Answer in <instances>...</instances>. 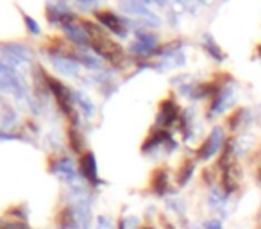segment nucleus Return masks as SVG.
I'll list each match as a JSON object with an SVG mask.
<instances>
[{"label": "nucleus", "mask_w": 261, "mask_h": 229, "mask_svg": "<svg viewBox=\"0 0 261 229\" xmlns=\"http://www.w3.org/2000/svg\"><path fill=\"white\" fill-rule=\"evenodd\" d=\"M81 26L86 33L90 45L100 58H104L106 61L113 63V65H122L125 59V52L100 26L90 22V20H81Z\"/></svg>", "instance_id": "nucleus-1"}, {"label": "nucleus", "mask_w": 261, "mask_h": 229, "mask_svg": "<svg viewBox=\"0 0 261 229\" xmlns=\"http://www.w3.org/2000/svg\"><path fill=\"white\" fill-rule=\"evenodd\" d=\"M224 143V131L220 128H215L211 131V135L204 140V143L200 145V149L197 150V158L202 161H207L210 158H213L218 152V149H222Z\"/></svg>", "instance_id": "nucleus-2"}, {"label": "nucleus", "mask_w": 261, "mask_h": 229, "mask_svg": "<svg viewBox=\"0 0 261 229\" xmlns=\"http://www.w3.org/2000/svg\"><path fill=\"white\" fill-rule=\"evenodd\" d=\"M45 81H47L50 91L54 93L56 100H58L59 109H61L63 113H66V115H72V104H70L68 90H66V88L63 86V84L59 83L58 79H54V77H50V75H45Z\"/></svg>", "instance_id": "nucleus-3"}, {"label": "nucleus", "mask_w": 261, "mask_h": 229, "mask_svg": "<svg viewBox=\"0 0 261 229\" xmlns=\"http://www.w3.org/2000/svg\"><path fill=\"white\" fill-rule=\"evenodd\" d=\"M95 16H97V20L108 31H111V33H115V34H120V36H125V27H123L122 20H120L118 16L115 15V13H111V11H98V13H95Z\"/></svg>", "instance_id": "nucleus-4"}, {"label": "nucleus", "mask_w": 261, "mask_h": 229, "mask_svg": "<svg viewBox=\"0 0 261 229\" xmlns=\"http://www.w3.org/2000/svg\"><path fill=\"white\" fill-rule=\"evenodd\" d=\"M179 118V109L177 106H175V102L172 100H163L160 106V124L165 125V128H168V125H172L175 120Z\"/></svg>", "instance_id": "nucleus-5"}, {"label": "nucleus", "mask_w": 261, "mask_h": 229, "mask_svg": "<svg viewBox=\"0 0 261 229\" xmlns=\"http://www.w3.org/2000/svg\"><path fill=\"white\" fill-rule=\"evenodd\" d=\"M81 172L86 179H90L91 183L97 181V163H95V158L91 152H86L81 158Z\"/></svg>", "instance_id": "nucleus-6"}, {"label": "nucleus", "mask_w": 261, "mask_h": 229, "mask_svg": "<svg viewBox=\"0 0 261 229\" xmlns=\"http://www.w3.org/2000/svg\"><path fill=\"white\" fill-rule=\"evenodd\" d=\"M150 186H152V190L158 193V195H163V193L167 192V188H168V174H167V170H161V168H158V170L152 174Z\"/></svg>", "instance_id": "nucleus-7"}, {"label": "nucleus", "mask_w": 261, "mask_h": 229, "mask_svg": "<svg viewBox=\"0 0 261 229\" xmlns=\"http://www.w3.org/2000/svg\"><path fill=\"white\" fill-rule=\"evenodd\" d=\"M192 172H193V161L186 160L185 163H182L179 174H177V183H179V185L185 186L186 183H188V179L192 177Z\"/></svg>", "instance_id": "nucleus-8"}, {"label": "nucleus", "mask_w": 261, "mask_h": 229, "mask_svg": "<svg viewBox=\"0 0 261 229\" xmlns=\"http://www.w3.org/2000/svg\"><path fill=\"white\" fill-rule=\"evenodd\" d=\"M206 40H207V41H206V43H204V48H206V50L210 52V54L213 56V58L217 59V61H224L225 56L222 54V50H220V48H218V45L215 43L213 40H211V36H206Z\"/></svg>", "instance_id": "nucleus-9"}, {"label": "nucleus", "mask_w": 261, "mask_h": 229, "mask_svg": "<svg viewBox=\"0 0 261 229\" xmlns=\"http://www.w3.org/2000/svg\"><path fill=\"white\" fill-rule=\"evenodd\" d=\"M204 229H222V224L218 218H211V220L204 222Z\"/></svg>", "instance_id": "nucleus-10"}, {"label": "nucleus", "mask_w": 261, "mask_h": 229, "mask_svg": "<svg viewBox=\"0 0 261 229\" xmlns=\"http://www.w3.org/2000/svg\"><path fill=\"white\" fill-rule=\"evenodd\" d=\"M257 54L261 56V45H257Z\"/></svg>", "instance_id": "nucleus-11"}, {"label": "nucleus", "mask_w": 261, "mask_h": 229, "mask_svg": "<svg viewBox=\"0 0 261 229\" xmlns=\"http://www.w3.org/2000/svg\"><path fill=\"white\" fill-rule=\"evenodd\" d=\"M259 181H261V168H259Z\"/></svg>", "instance_id": "nucleus-12"}, {"label": "nucleus", "mask_w": 261, "mask_h": 229, "mask_svg": "<svg viewBox=\"0 0 261 229\" xmlns=\"http://www.w3.org/2000/svg\"><path fill=\"white\" fill-rule=\"evenodd\" d=\"M142 229H152V227H142Z\"/></svg>", "instance_id": "nucleus-13"}]
</instances>
